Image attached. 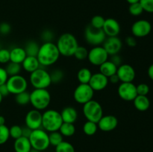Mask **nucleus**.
<instances>
[{
    "label": "nucleus",
    "instance_id": "f257e3e1",
    "mask_svg": "<svg viewBox=\"0 0 153 152\" xmlns=\"http://www.w3.org/2000/svg\"><path fill=\"white\" fill-rule=\"evenodd\" d=\"M60 56L56 44L52 42H46L40 46L37 58L40 66H50L59 60Z\"/></svg>",
    "mask_w": 153,
    "mask_h": 152
},
{
    "label": "nucleus",
    "instance_id": "f03ea898",
    "mask_svg": "<svg viewBox=\"0 0 153 152\" xmlns=\"http://www.w3.org/2000/svg\"><path fill=\"white\" fill-rule=\"evenodd\" d=\"M56 46L58 47L60 55L64 57L73 56L78 46L77 39L70 33H64L61 34L57 40Z\"/></svg>",
    "mask_w": 153,
    "mask_h": 152
},
{
    "label": "nucleus",
    "instance_id": "7ed1b4c3",
    "mask_svg": "<svg viewBox=\"0 0 153 152\" xmlns=\"http://www.w3.org/2000/svg\"><path fill=\"white\" fill-rule=\"evenodd\" d=\"M61 113L55 110H46L42 113V128L47 132L59 130L63 123Z\"/></svg>",
    "mask_w": 153,
    "mask_h": 152
},
{
    "label": "nucleus",
    "instance_id": "20e7f679",
    "mask_svg": "<svg viewBox=\"0 0 153 152\" xmlns=\"http://www.w3.org/2000/svg\"><path fill=\"white\" fill-rule=\"evenodd\" d=\"M51 102V95L47 89H34L30 92V104L34 109L44 110Z\"/></svg>",
    "mask_w": 153,
    "mask_h": 152
},
{
    "label": "nucleus",
    "instance_id": "39448f33",
    "mask_svg": "<svg viewBox=\"0 0 153 152\" xmlns=\"http://www.w3.org/2000/svg\"><path fill=\"white\" fill-rule=\"evenodd\" d=\"M32 148L42 152L46 151L50 145L49 139V134L43 128L34 130L29 137Z\"/></svg>",
    "mask_w": 153,
    "mask_h": 152
},
{
    "label": "nucleus",
    "instance_id": "423d86ee",
    "mask_svg": "<svg viewBox=\"0 0 153 152\" xmlns=\"http://www.w3.org/2000/svg\"><path fill=\"white\" fill-rule=\"evenodd\" d=\"M29 81L34 89H47L52 84L49 72L40 67L30 74Z\"/></svg>",
    "mask_w": 153,
    "mask_h": 152
},
{
    "label": "nucleus",
    "instance_id": "0eeeda50",
    "mask_svg": "<svg viewBox=\"0 0 153 152\" xmlns=\"http://www.w3.org/2000/svg\"><path fill=\"white\" fill-rule=\"evenodd\" d=\"M82 111L87 121L98 123L103 116V109L102 105L97 101L92 99L86 104H83Z\"/></svg>",
    "mask_w": 153,
    "mask_h": 152
},
{
    "label": "nucleus",
    "instance_id": "6e6552de",
    "mask_svg": "<svg viewBox=\"0 0 153 152\" xmlns=\"http://www.w3.org/2000/svg\"><path fill=\"white\" fill-rule=\"evenodd\" d=\"M106 35L102 29H98L88 25L85 31V38L88 44L93 46H98L104 43Z\"/></svg>",
    "mask_w": 153,
    "mask_h": 152
},
{
    "label": "nucleus",
    "instance_id": "1a4fd4ad",
    "mask_svg": "<svg viewBox=\"0 0 153 152\" xmlns=\"http://www.w3.org/2000/svg\"><path fill=\"white\" fill-rule=\"evenodd\" d=\"M94 96V91L88 83H79L73 92V98L78 104H85L91 101Z\"/></svg>",
    "mask_w": 153,
    "mask_h": 152
},
{
    "label": "nucleus",
    "instance_id": "9d476101",
    "mask_svg": "<svg viewBox=\"0 0 153 152\" xmlns=\"http://www.w3.org/2000/svg\"><path fill=\"white\" fill-rule=\"evenodd\" d=\"M6 85L10 94L16 95L24 91H26L28 88V81L23 76L16 75L8 77Z\"/></svg>",
    "mask_w": 153,
    "mask_h": 152
},
{
    "label": "nucleus",
    "instance_id": "9b49d317",
    "mask_svg": "<svg viewBox=\"0 0 153 152\" xmlns=\"http://www.w3.org/2000/svg\"><path fill=\"white\" fill-rule=\"evenodd\" d=\"M109 55L103 46H94L88 52V61L96 66H100L103 63L107 61Z\"/></svg>",
    "mask_w": 153,
    "mask_h": 152
},
{
    "label": "nucleus",
    "instance_id": "f8f14e48",
    "mask_svg": "<svg viewBox=\"0 0 153 152\" xmlns=\"http://www.w3.org/2000/svg\"><path fill=\"white\" fill-rule=\"evenodd\" d=\"M118 95L126 101H133L137 95L136 85L132 82H121L117 89Z\"/></svg>",
    "mask_w": 153,
    "mask_h": 152
},
{
    "label": "nucleus",
    "instance_id": "ddd939ff",
    "mask_svg": "<svg viewBox=\"0 0 153 152\" xmlns=\"http://www.w3.org/2000/svg\"><path fill=\"white\" fill-rule=\"evenodd\" d=\"M131 31L134 37L142 38L150 34L152 31V25L146 19H139L131 25Z\"/></svg>",
    "mask_w": 153,
    "mask_h": 152
},
{
    "label": "nucleus",
    "instance_id": "4468645a",
    "mask_svg": "<svg viewBox=\"0 0 153 152\" xmlns=\"http://www.w3.org/2000/svg\"><path fill=\"white\" fill-rule=\"evenodd\" d=\"M25 126L31 130L39 129L42 128V113L40 110L32 109L26 113L25 117Z\"/></svg>",
    "mask_w": 153,
    "mask_h": 152
},
{
    "label": "nucleus",
    "instance_id": "2eb2a0df",
    "mask_svg": "<svg viewBox=\"0 0 153 152\" xmlns=\"http://www.w3.org/2000/svg\"><path fill=\"white\" fill-rule=\"evenodd\" d=\"M116 74L120 82H133L136 77L134 69L127 63H123L118 66Z\"/></svg>",
    "mask_w": 153,
    "mask_h": 152
},
{
    "label": "nucleus",
    "instance_id": "dca6fc26",
    "mask_svg": "<svg viewBox=\"0 0 153 152\" xmlns=\"http://www.w3.org/2000/svg\"><path fill=\"white\" fill-rule=\"evenodd\" d=\"M102 46L111 56L119 54L123 47V43L118 37H107L102 43Z\"/></svg>",
    "mask_w": 153,
    "mask_h": 152
},
{
    "label": "nucleus",
    "instance_id": "f3484780",
    "mask_svg": "<svg viewBox=\"0 0 153 152\" xmlns=\"http://www.w3.org/2000/svg\"><path fill=\"white\" fill-rule=\"evenodd\" d=\"M108 77L105 76L100 72H97L92 74L91 78L88 84L91 86L94 92L96 91H102L105 89L108 85Z\"/></svg>",
    "mask_w": 153,
    "mask_h": 152
},
{
    "label": "nucleus",
    "instance_id": "a211bd4d",
    "mask_svg": "<svg viewBox=\"0 0 153 152\" xmlns=\"http://www.w3.org/2000/svg\"><path fill=\"white\" fill-rule=\"evenodd\" d=\"M99 129L103 132H110L114 131L118 125V119L116 116L113 115L103 116L100 119L98 123Z\"/></svg>",
    "mask_w": 153,
    "mask_h": 152
},
{
    "label": "nucleus",
    "instance_id": "6ab92c4d",
    "mask_svg": "<svg viewBox=\"0 0 153 152\" xmlns=\"http://www.w3.org/2000/svg\"><path fill=\"white\" fill-rule=\"evenodd\" d=\"M120 29V25L117 19L113 18L105 19L102 30L106 37H118Z\"/></svg>",
    "mask_w": 153,
    "mask_h": 152
},
{
    "label": "nucleus",
    "instance_id": "aec40b11",
    "mask_svg": "<svg viewBox=\"0 0 153 152\" xmlns=\"http://www.w3.org/2000/svg\"><path fill=\"white\" fill-rule=\"evenodd\" d=\"M61 116L64 122L74 124L78 119V111L73 107L68 106L63 109Z\"/></svg>",
    "mask_w": 153,
    "mask_h": 152
},
{
    "label": "nucleus",
    "instance_id": "412c9836",
    "mask_svg": "<svg viewBox=\"0 0 153 152\" xmlns=\"http://www.w3.org/2000/svg\"><path fill=\"white\" fill-rule=\"evenodd\" d=\"M21 65H22V68L26 72L30 73V74L40 68V64L37 57L34 56H27L23 62L21 63Z\"/></svg>",
    "mask_w": 153,
    "mask_h": 152
},
{
    "label": "nucleus",
    "instance_id": "4be33fe9",
    "mask_svg": "<svg viewBox=\"0 0 153 152\" xmlns=\"http://www.w3.org/2000/svg\"><path fill=\"white\" fill-rule=\"evenodd\" d=\"M13 148L15 152H29L32 147L29 139L21 137L15 139L13 143Z\"/></svg>",
    "mask_w": 153,
    "mask_h": 152
},
{
    "label": "nucleus",
    "instance_id": "5701e85b",
    "mask_svg": "<svg viewBox=\"0 0 153 152\" xmlns=\"http://www.w3.org/2000/svg\"><path fill=\"white\" fill-rule=\"evenodd\" d=\"M27 57L24 48L16 46L10 51V61L21 64Z\"/></svg>",
    "mask_w": 153,
    "mask_h": 152
},
{
    "label": "nucleus",
    "instance_id": "b1692460",
    "mask_svg": "<svg viewBox=\"0 0 153 152\" xmlns=\"http://www.w3.org/2000/svg\"><path fill=\"white\" fill-rule=\"evenodd\" d=\"M133 104L134 107L139 111H146L150 107V101L147 95H137L136 98L133 100Z\"/></svg>",
    "mask_w": 153,
    "mask_h": 152
},
{
    "label": "nucleus",
    "instance_id": "393cba45",
    "mask_svg": "<svg viewBox=\"0 0 153 152\" xmlns=\"http://www.w3.org/2000/svg\"><path fill=\"white\" fill-rule=\"evenodd\" d=\"M100 72L102 73V75H104L105 76H106L107 77H111L113 75L116 74L117 70L118 67L117 66H115L111 61H110L109 60H108L107 61H105V63H103L102 65H100Z\"/></svg>",
    "mask_w": 153,
    "mask_h": 152
},
{
    "label": "nucleus",
    "instance_id": "a878e982",
    "mask_svg": "<svg viewBox=\"0 0 153 152\" xmlns=\"http://www.w3.org/2000/svg\"><path fill=\"white\" fill-rule=\"evenodd\" d=\"M58 131L62 134L63 137H70L74 135L76 133V127L73 123L63 122Z\"/></svg>",
    "mask_w": 153,
    "mask_h": 152
},
{
    "label": "nucleus",
    "instance_id": "bb28decb",
    "mask_svg": "<svg viewBox=\"0 0 153 152\" xmlns=\"http://www.w3.org/2000/svg\"><path fill=\"white\" fill-rule=\"evenodd\" d=\"M40 46L37 42L34 40H29L26 43L24 49L26 52L27 56H34L37 57V53L40 49Z\"/></svg>",
    "mask_w": 153,
    "mask_h": 152
},
{
    "label": "nucleus",
    "instance_id": "cd10ccee",
    "mask_svg": "<svg viewBox=\"0 0 153 152\" xmlns=\"http://www.w3.org/2000/svg\"><path fill=\"white\" fill-rule=\"evenodd\" d=\"M92 76V72L88 68L80 69L77 73V79L80 83H88Z\"/></svg>",
    "mask_w": 153,
    "mask_h": 152
},
{
    "label": "nucleus",
    "instance_id": "c85d7f7f",
    "mask_svg": "<svg viewBox=\"0 0 153 152\" xmlns=\"http://www.w3.org/2000/svg\"><path fill=\"white\" fill-rule=\"evenodd\" d=\"M4 69H5V71L7 72V75L10 77V76L19 75V72H20L21 69H22V65L19 63H16L10 61L9 63H7V66H6Z\"/></svg>",
    "mask_w": 153,
    "mask_h": 152
},
{
    "label": "nucleus",
    "instance_id": "c756f323",
    "mask_svg": "<svg viewBox=\"0 0 153 152\" xmlns=\"http://www.w3.org/2000/svg\"><path fill=\"white\" fill-rule=\"evenodd\" d=\"M15 101L20 106H25L30 104V92L27 91L15 95Z\"/></svg>",
    "mask_w": 153,
    "mask_h": 152
},
{
    "label": "nucleus",
    "instance_id": "7c9ffc66",
    "mask_svg": "<svg viewBox=\"0 0 153 152\" xmlns=\"http://www.w3.org/2000/svg\"><path fill=\"white\" fill-rule=\"evenodd\" d=\"M98 125L95 122L87 121L83 125V131L87 136H93L97 133L98 130Z\"/></svg>",
    "mask_w": 153,
    "mask_h": 152
},
{
    "label": "nucleus",
    "instance_id": "2f4dec72",
    "mask_svg": "<svg viewBox=\"0 0 153 152\" xmlns=\"http://www.w3.org/2000/svg\"><path fill=\"white\" fill-rule=\"evenodd\" d=\"M49 144L51 145L56 147L58 145H59L60 143L64 141V137L59 132V131H54V132H51L49 134Z\"/></svg>",
    "mask_w": 153,
    "mask_h": 152
},
{
    "label": "nucleus",
    "instance_id": "473e14b6",
    "mask_svg": "<svg viewBox=\"0 0 153 152\" xmlns=\"http://www.w3.org/2000/svg\"><path fill=\"white\" fill-rule=\"evenodd\" d=\"M49 74H50L51 81L54 84L61 83L64 78V72L60 69H55Z\"/></svg>",
    "mask_w": 153,
    "mask_h": 152
},
{
    "label": "nucleus",
    "instance_id": "72a5a7b5",
    "mask_svg": "<svg viewBox=\"0 0 153 152\" xmlns=\"http://www.w3.org/2000/svg\"><path fill=\"white\" fill-rule=\"evenodd\" d=\"M88 52L86 47L85 46H79L78 48L76 49V52H75L73 56L79 61H85V60L88 59Z\"/></svg>",
    "mask_w": 153,
    "mask_h": 152
},
{
    "label": "nucleus",
    "instance_id": "f704fd0d",
    "mask_svg": "<svg viewBox=\"0 0 153 152\" xmlns=\"http://www.w3.org/2000/svg\"><path fill=\"white\" fill-rule=\"evenodd\" d=\"M55 152H76L73 145L67 141H63L55 147Z\"/></svg>",
    "mask_w": 153,
    "mask_h": 152
},
{
    "label": "nucleus",
    "instance_id": "c9c22d12",
    "mask_svg": "<svg viewBox=\"0 0 153 152\" xmlns=\"http://www.w3.org/2000/svg\"><path fill=\"white\" fill-rule=\"evenodd\" d=\"M105 19L102 16L100 15H96V16H93L92 19L91 20V24L90 25L92 27L95 28H98V29H102L105 23Z\"/></svg>",
    "mask_w": 153,
    "mask_h": 152
},
{
    "label": "nucleus",
    "instance_id": "e433bc0d",
    "mask_svg": "<svg viewBox=\"0 0 153 152\" xmlns=\"http://www.w3.org/2000/svg\"><path fill=\"white\" fill-rule=\"evenodd\" d=\"M128 12L132 16H137L143 13V10L142 6L140 5V2H136L133 3V4H130L129 7H128Z\"/></svg>",
    "mask_w": 153,
    "mask_h": 152
},
{
    "label": "nucleus",
    "instance_id": "4c0bfd02",
    "mask_svg": "<svg viewBox=\"0 0 153 152\" xmlns=\"http://www.w3.org/2000/svg\"><path fill=\"white\" fill-rule=\"evenodd\" d=\"M9 134H10V137L16 139L22 137V128L17 125H12L9 128Z\"/></svg>",
    "mask_w": 153,
    "mask_h": 152
},
{
    "label": "nucleus",
    "instance_id": "58836bf2",
    "mask_svg": "<svg viewBox=\"0 0 153 152\" xmlns=\"http://www.w3.org/2000/svg\"><path fill=\"white\" fill-rule=\"evenodd\" d=\"M10 138L9 128L5 125H0V145H3L7 142Z\"/></svg>",
    "mask_w": 153,
    "mask_h": 152
},
{
    "label": "nucleus",
    "instance_id": "ea45409f",
    "mask_svg": "<svg viewBox=\"0 0 153 152\" xmlns=\"http://www.w3.org/2000/svg\"><path fill=\"white\" fill-rule=\"evenodd\" d=\"M139 2L143 7V11L149 13H153V0H140Z\"/></svg>",
    "mask_w": 153,
    "mask_h": 152
},
{
    "label": "nucleus",
    "instance_id": "a19ab883",
    "mask_svg": "<svg viewBox=\"0 0 153 152\" xmlns=\"http://www.w3.org/2000/svg\"><path fill=\"white\" fill-rule=\"evenodd\" d=\"M10 62V50L0 49V63L6 64Z\"/></svg>",
    "mask_w": 153,
    "mask_h": 152
},
{
    "label": "nucleus",
    "instance_id": "79ce46f5",
    "mask_svg": "<svg viewBox=\"0 0 153 152\" xmlns=\"http://www.w3.org/2000/svg\"><path fill=\"white\" fill-rule=\"evenodd\" d=\"M137 93L139 95H147L149 92V86L146 83H142L136 86Z\"/></svg>",
    "mask_w": 153,
    "mask_h": 152
},
{
    "label": "nucleus",
    "instance_id": "37998d69",
    "mask_svg": "<svg viewBox=\"0 0 153 152\" xmlns=\"http://www.w3.org/2000/svg\"><path fill=\"white\" fill-rule=\"evenodd\" d=\"M11 31V26L7 22H1L0 24V34L1 35H7Z\"/></svg>",
    "mask_w": 153,
    "mask_h": 152
},
{
    "label": "nucleus",
    "instance_id": "c03bdc74",
    "mask_svg": "<svg viewBox=\"0 0 153 152\" xmlns=\"http://www.w3.org/2000/svg\"><path fill=\"white\" fill-rule=\"evenodd\" d=\"M41 38L43 39L44 43H46V42H52V40L54 39V34L49 30H45L42 33Z\"/></svg>",
    "mask_w": 153,
    "mask_h": 152
},
{
    "label": "nucleus",
    "instance_id": "a18cd8bd",
    "mask_svg": "<svg viewBox=\"0 0 153 152\" xmlns=\"http://www.w3.org/2000/svg\"><path fill=\"white\" fill-rule=\"evenodd\" d=\"M108 60L110 61H111L115 66H120L121 64H123V61H122V58H121L120 55L119 54H116V55H113L109 56Z\"/></svg>",
    "mask_w": 153,
    "mask_h": 152
},
{
    "label": "nucleus",
    "instance_id": "49530a36",
    "mask_svg": "<svg viewBox=\"0 0 153 152\" xmlns=\"http://www.w3.org/2000/svg\"><path fill=\"white\" fill-rule=\"evenodd\" d=\"M8 77L9 76L7 75V72H6L5 69L0 67V85L6 83Z\"/></svg>",
    "mask_w": 153,
    "mask_h": 152
},
{
    "label": "nucleus",
    "instance_id": "de8ad7c7",
    "mask_svg": "<svg viewBox=\"0 0 153 152\" xmlns=\"http://www.w3.org/2000/svg\"><path fill=\"white\" fill-rule=\"evenodd\" d=\"M126 43L129 47H135L137 46V40L134 36H128L125 40Z\"/></svg>",
    "mask_w": 153,
    "mask_h": 152
},
{
    "label": "nucleus",
    "instance_id": "09e8293b",
    "mask_svg": "<svg viewBox=\"0 0 153 152\" xmlns=\"http://www.w3.org/2000/svg\"><path fill=\"white\" fill-rule=\"evenodd\" d=\"M0 94L2 95L3 98H4V97L7 96L9 94H10V92H9L8 89H7V85H6V83L0 85Z\"/></svg>",
    "mask_w": 153,
    "mask_h": 152
},
{
    "label": "nucleus",
    "instance_id": "8fccbe9b",
    "mask_svg": "<svg viewBox=\"0 0 153 152\" xmlns=\"http://www.w3.org/2000/svg\"><path fill=\"white\" fill-rule=\"evenodd\" d=\"M31 132H32V130L28 128V127L25 126L22 128V137H26V138H29Z\"/></svg>",
    "mask_w": 153,
    "mask_h": 152
},
{
    "label": "nucleus",
    "instance_id": "3c124183",
    "mask_svg": "<svg viewBox=\"0 0 153 152\" xmlns=\"http://www.w3.org/2000/svg\"><path fill=\"white\" fill-rule=\"evenodd\" d=\"M108 81L110 82V83H114V84H116V83H117L118 82H120L119 77H118L117 75L114 74V75H113L111 76V77H109Z\"/></svg>",
    "mask_w": 153,
    "mask_h": 152
},
{
    "label": "nucleus",
    "instance_id": "603ef678",
    "mask_svg": "<svg viewBox=\"0 0 153 152\" xmlns=\"http://www.w3.org/2000/svg\"><path fill=\"white\" fill-rule=\"evenodd\" d=\"M147 74L149 78H150L152 80H153V63L151 64V65L149 66V68H148Z\"/></svg>",
    "mask_w": 153,
    "mask_h": 152
},
{
    "label": "nucleus",
    "instance_id": "864d4df0",
    "mask_svg": "<svg viewBox=\"0 0 153 152\" xmlns=\"http://www.w3.org/2000/svg\"><path fill=\"white\" fill-rule=\"evenodd\" d=\"M5 125V119L3 116H0V125Z\"/></svg>",
    "mask_w": 153,
    "mask_h": 152
},
{
    "label": "nucleus",
    "instance_id": "5fc2aeb1",
    "mask_svg": "<svg viewBox=\"0 0 153 152\" xmlns=\"http://www.w3.org/2000/svg\"><path fill=\"white\" fill-rule=\"evenodd\" d=\"M139 1L140 0H126L127 2L128 3V4H133V3H136V2H139Z\"/></svg>",
    "mask_w": 153,
    "mask_h": 152
},
{
    "label": "nucleus",
    "instance_id": "6e6d98bb",
    "mask_svg": "<svg viewBox=\"0 0 153 152\" xmlns=\"http://www.w3.org/2000/svg\"><path fill=\"white\" fill-rule=\"evenodd\" d=\"M29 152H40V151H39L36 150V149H34V148H31V151H30Z\"/></svg>",
    "mask_w": 153,
    "mask_h": 152
},
{
    "label": "nucleus",
    "instance_id": "4d7b16f0",
    "mask_svg": "<svg viewBox=\"0 0 153 152\" xmlns=\"http://www.w3.org/2000/svg\"><path fill=\"white\" fill-rule=\"evenodd\" d=\"M2 99H3V97H2V95H1V94H0V104H1V101H2Z\"/></svg>",
    "mask_w": 153,
    "mask_h": 152
},
{
    "label": "nucleus",
    "instance_id": "13d9d810",
    "mask_svg": "<svg viewBox=\"0 0 153 152\" xmlns=\"http://www.w3.org/2000/svg\"><path fill=\"white\" fill-rule=\"evenodd\" d=\"M42 152H45V151H42Z\"/></svg>",
    "mask_w": 153,
    "mask_h": 152
}]
</instances>
